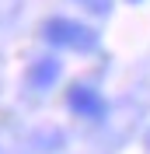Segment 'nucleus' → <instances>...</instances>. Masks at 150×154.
I'll return each instance as SVG.
<instances>
[{"mask_svg":"<svg viewBox=\"0 0 150 154\" xmlns=\"http://www.w3.org/2000/svg\"><path fill=\"white\" fill-rule=\"evenodd\" d=\"M42 35L56 49H94L98 46V35L91 28H84L80 21H70V18H49Z\"/></svg>","mask_w":150,"mask_h":154,"instance_id":"1","label":"nucleus"},{"mask_svg":"<svg viewBox=\"0 0 150 154\" xmlns=\"http://www.w3.org/2000/svg\"><path fill=\"white\" fill-rule=\"evenodd\" d=\"M66 105L74 109L77 116H87V119H101L105 116V98L87 84H74L66 91Z\"/></svg>","mask_w":150,"mask_h":154,"instance_id":"2","label":"nucleus"},{"mask_svg":"<svg viewBox=\"0 0 150 154\" xmlns=\"http://www.w3.org/2000/svg\"><path fill=\"white\" fill-rule=\"evenodd\" d=\"M59 74H63L59 60H52V56H42V60H35V63H32V70H28V81H32V88H52V84L59 81Z\"/></svg>","mask_w":150,"mask_h":154,"instance_id":"3","label":"nucleus"},{"mask_svg":"<svg viewBox=\"0 0 150 154\" xmlns=\"http://www.w3.org/2000/svg\"><path fill=\"white\" fill-rule=\"evenodd\" d=\"M129 4H140V0H129Z\"/></svg>","mask_w":150,"mask_h":154,"instance_id":"4","label":"nucleus"}]
</instances>
